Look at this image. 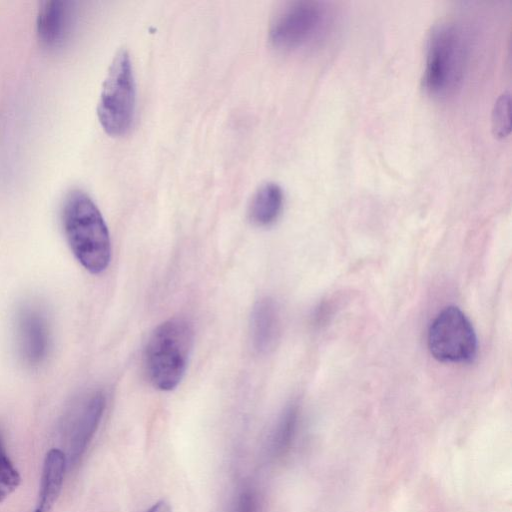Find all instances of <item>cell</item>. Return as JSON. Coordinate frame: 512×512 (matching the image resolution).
<instances>
[{
	"label": "cell",
	"mask_w": 512,
	"mask_h": 512,
	"mask_svg": "<svg viewBox=\"0 0 512 512\" xmlns=\"http://www.w3.org/2000/svg\"><path fill=\"white\" fill-rule=\"evenodd\" d=\"M67 243L77 261L92 274L107 269L111 240L105 220L91 197L80 189L69 191L62 207Z\"/></svg>",
	"instance_id": "obj_1"
},
{
	"label": "cell",
	"mask_w": 512,
	"mask_h": 512,
	"mask_svg": "<svg viewBox=\"0 0 512 512\" xmlns=\"http://www.w3.org/2000/svg\"><path fill=\"white\" fill-rule=\"evenodd\" d=\"M193 341V327L184 318H170L154 329L145 347L144 365L155 388L171 391L179 385L189 363Z\"/></svg>",
	"instance_id": "obj_2"
},
{
	"label": "cell",
	"mask_w": 512,
	"mask_h": 512,
	"mask_svg": "<svg viewBox=\"0 0 512 512\" xmlns=\"http://www.w3.org/2000/svg\"><path fill=\"white\" fill-rule=\"evenodd\" d=\"M467 47L462 30L452 22L436 24L428 37L423 87L435 97H447L460 86Z\"/></svg>",
	"instance_id": "obj_3"
},
{
	"label": "cell",
	"mask_w": 512,
	"mask_h": 512,
	"mask_svg": "<svg viewBox=\"0 0 512 512\" xmlns=\"http://www.w3.org/2000/svg\"><path fill=\"white\" fill-rule=\"evenodd\" d=\"M136 106V85L130 56L119 50L106 74L97 104L99 122L107 134L121 136L131 128Z\"/></svg>",
	"instance_id": "obj_4"
},
{
	"label": "cell",
	"mask_w": 512,
	"mask_h": 512,
	"mask_svg": "<svg viewBox=\"0 0 512 512\" xmlns=\"http://www.w3.org/2000/svg\"><path fill=\"white\" fill-rule=\"evenodd\" d=\"M327 11L311 0L288 3L276 14L269 28L271 44L283 51H296L315 43L325 32Z\"/></svg>",
	"instance_id": "obj_5"
},
{
	"label": "cell",
	"mask_w": 512,
	"mask_h": 512,
	"mask_svg": "<svg viewBox=\"0 0 512 512\" xmlns=\"http://www.w3.org/2000/svg\"><path fill=\"white\" fill-rule=\"evenodd\" d=\"M431 355L446 363L472 362L478 349L475 330L466 315L455 306L444 308L428 331Z\"/></svg>",
	"instance_id": "obj_6"
},
{
	"label": "cell",
	"mask_w": 512,
	"mask_h": 512,
	"mask_svg": "<svg viewBox=\"0 0 512 512\" xmlns=\"http://www.w3.org/2000/svg\"><path fill=\"white\" fill-rule=\"evenodd\" d=\"M16 347L22 362L38 367L47 358L51 345V330L45 311L35 304H25L17 312Z\"/></svg>",
	"instance_id": "obj_7"
},
{
	"label": "cell",
	"mask_w": 512,
	"mask_h": 512,
	"mask_svg": "<svg viewBox=\"0 0 512 512\" xmlns=\"http://www.w3.org/2000/svg\"><path fill=\"white\" fill-rule=\"evenodd\" d=\"M106 405V398L99 390L84 394L72 411L70 457L76 462L93 438Z\"/></svg>",
	"instance_id": "obj_8"
},
{
	"label": "cell",
	"mask_w": 512,
	"mask_h": 512,
	"mask_svg": "<svg viewBox=\"0 0 512 512\" xmlns=\"http://www.w3.org/2000/svg\"><path fill=\"white\" fill-rule=\"evenodd\" d=\"M73 23L72 4L64 0L41 3L36 17L38 38L45 46L56 48L69 37Z\"/></svg>",
	"instance_id": "obj_9"
},
{
	"label": "cell",
	"mask_w": 512,
	"mask_h": 512,
	"mask_svg": "<svg viewBox=\"0 0 512 512\" xmlns=\"http://www.w3.org/2000/svg\"><path fill=\"white\" fill-rule=\"evenodd\" d=\"M279 310L271 298H262L252 309L250 335L253 348L267 353L274 348L280 332Z\"/></svg>",
	"instance_id": "obj_10"
},
{
	"label": "cell",
	"mask_w": 512,
	"mask_h": 512,
	"mask_svg": "<svg viewBox=\"0 0 512 512\" xmlns=\"http://www.w3.org/2000/svg\"><path fill=\"white\" fill-rule=\"evenodd\" d=\"M66 458L56 448L48 451L43 463L39 497L34 512H50L59 497L64 482Z\"/></svg>",
	"instance_id": "obj_11"
},
{
	"label": "cell",
	"mask_w": 512,
	"mask_h": 512,
	"mask_svg": "<svg viewBox=\"0 0 512 512\" xmlns=\"http://www.w3.org/2000/svg\"><path fill=\"white\" fill-rule=\"evenodd\" d=\"M283 205L284 194L281 187L274 182H266L252 196L248 217L254 225L268 227L278 220Z\"/></svg>",
	"instance_id": "obj_12"
},
{
	"label": "cell",
	"mask_w": 512,
	"mask_h": 512,
	"mask_svg": "<svg viewBox=\"0 0 512 512\" xmlns=\"http://www.w3.org/2000/svg\"><path fill=\"white\" fill-rule=\"evenodd\" d=\"M298 421V409L296 406L288 407L281 416L273 438V449L282 453L291 444Z\"/></svg>",
	"instance_id": "obj_13"
},
{
	"label": "cell",
	"mask_w": 512,
	"mask_h": 512,
	"mask_svg": "<svg viewBox=\"0 0 512 512\" xmlns=\"http://www.w3.org/2000/svg\"><path fill=\"white\" fill-rule=\"evenodd\" d=\"M20 481V474L7 455L0 437V502L17 489Z\"/></svg>",
	"instance_id": "obj_14"
},
{
	"label": "cell",
	"mask_w": 512,
	"mask_h": 512,
	"mask_svg": "<svg viewBox=\"0 0 512 512\" xmlns=\"http://www.w3.org/2000/svg\"><path fill=\"white\" fill-rule=\"evenodd\" d=\"M492 130L495 136L505 137L510 132V94L502 93L492 111Z\"/></svg>",
	"instance_id": "obj_15"
},
{
	"label": "cell",
	"mask_w": 512,
	"mask_h": 512,
	"mask_svg": "<svg viewBox=\"0 0 512 512\" xmlns=\"http://www.w3.org/2000/svg\"><path fill=\"white\" fill-rule=\"evenodd\" d=\"M146 512H172L171 505L166 500L154 503Z\"/></svg>",
	"instance_id": "obj_16"
}]
</instances>
